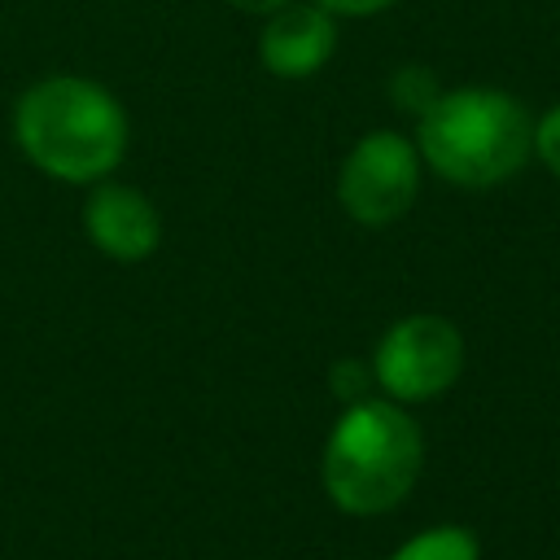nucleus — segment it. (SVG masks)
<instances>
[{
	"mask_svg": "<svg viewBox=\"0 0 560 560\" xmlns=\"http://www.w3.org/2000/svg\"><path fill=\"white\" fill-rule=\"evenodd\" d=\"M13 140L44 175L88 184L122 162L127 114L109 88L79 74H52L22 92L13 109Z\"/></svg>",
	"mask_w": 560,
	"mask_h": 560,
	"instance_id": "1",
	"label": "nucleus"
},
{
	"mask_svg": "<svg viewBox=\"0 0 560 560\" xmlns=\"http://www.w3.org/2000/svg\"><path fill=\"white\" fill-rule=\"evenodd\" d=\"M416 153L455 188H494L529 162L534 118L499 88H451L420 114Z\"/></svg>",
	"mask_w": 560,
	"mask_h": 560,
	"instance_id": "2",
	"label": "nucleus"
},
{
	"mask_svg": "<svg viewBox=\"0 0 560 560\" xmlns=\"http://www.w3.org/2000/svg\"><path fill=\"white\" fill-rule=\"evenodd\" d=\"M424 464L420 424L389 398H359L341 411L324 442V490L350 516L398 508Z\"/></svg>",
	"mask_w": 560,
	"mask_h": 560,
	"instance_id": "3",
	"label": "nucleus"
},
{
	"mask_svg": "<svg viewBox=\"0 0 560 560\" xmlns=\"http://www.w3.org/2000/svg\"><path fill=\"white\" fill-rule=\"evenodd\" d=\"M464 372V337L451 319L442 315H407L398 319L376 354H372V376L394 402H420L455 385Z\"/></svg>",
	"mask_w": 560,
	"mask_h": 560,
	"instance_id": "4",
	"label": "nucleus"
},
{
	"mask_svg": "<svg viewBox=\"0 0 560 560\" xmlns=\"http://www.w3.org/2000/svg\"><path fill=\"white\" fill-rule=\"evenodd\" d=\"M420 192V153L398 131L363 136L337 175V197L346 214L363 228H385L411 210Z\"/></svg>",
	"mask_w": 560,
	"mask_h": 560,
	"instance_id": "5",
	"label": "nucleus"
},
{
	"mask_svg": "<svg viewBox=\"0 0 560 560\" xmlns=\"http://www.w3.org/2000/svg\"><path fill=\"white\" fill-rule=\"evenodd\" d=\"M83 228L92 236V245L118 262H140L158 249L162 241V219L158 206L131 188V184H101L92 188L88 206H83Z\"/></svg>",
	"mask_w": 560,
	"mask_h": 560,
	"instance_id": "6",
	"label": "nucleus"
},
{
	"mask_svg": "<svg viewBox=\"0 0 560 560\" xmlns=\"http://www.w3.org/2000/svg\"><path fill=\"white\" fill-rule=\"evenodd\" d=\"M337 48L332 13L319 4H284L267 18L258 35V57L280 79H306L315 74Z\"/></svg>",
	"mask_w": 560,
	"mask_h": 560,
	"instance_id": "7",
	"label": "nucleus"
},
{
	"mask_svg": "<svg viewBox=\"0 0 560 560\" xmlns=\"http://www.w3.org/2000/svg\"><path fill=\"white\" fill-rule=\"evenodd\" d=\"M389 560H481L472 529L464 525H433L420 529L416 538H407Z\"/></svg>",
	"mask_w": 560,
	"mask_h": 560,
	"instance_id": "8",
	"label": "nucleus"
},
{
	"mask_svg": "<svg viewBox=\"0 0 560 560\" xmlns=\"http://www.w3.org/2000/svg\"><path fill=\"white\" fill-rule=\"evenodd\" d=\"M534 153L542 158V166L551 175H560V105L547 109L538 122H534Z\"/></svg>",
	"mask_w": 560,
	"mask_h": 560,
	"instance_id": "9",
	"label": "nucleus"
},
{
	"mask_svg": "<svg viewBox=\"0 0 560 560\" xmlns=\"http://www.w3.org/2000/svg\"><path fill=\"white\" fill-rule=\"evenodd\" d=\"M328 381H332V394H337V398H346V402L368 398V368H363V363H354V359L337 363Z\"/></svg>",
	"mask_w": 560,
	"mask_h": 560,
	"instance_id": "10",
	"label": "nucleus"
},
{
	"mask_svg": "<svg viewBox=\"0 0 560 560\" xmlns=\"http://www.w3.org/2000/svg\"><path fill=\"white\" fill-rule=\"evenodd\" d=\"M315 4L328 9V13H341V18H368V13L389 9L394 0H315Z\"/></svg>",
	"mask_w": 560,
	"mask_h": 560,
	"instance_id": "11",
	"label": "nucleus"
},
{
	"mask_svg": "<svg viewBox=\"0 0 560 560\" xmlns=\"http://www.w3.org/2000/svg\"><path fill=\"white\" fill-rule=\"evenodd\" d=\"M228 4L241 9V13H276L284 4H293V0H228Z\"/></svg>",
	"mask_w": 560,
	"mask_h": 560,
	"instance_id": "12",
	"label": "nucleus"
}]
</instances>
